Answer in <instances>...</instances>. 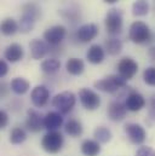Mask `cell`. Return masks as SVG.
Returning a JSON list of instances; mask_svg holds the SVG:
<instances>
[{
  "instance_id": "e0dca14e",
  "label": "cell",
  "mask_w": 155,
  "mask_h": 156,
  "mask_svg": "<svg viewBox=\"0 0 155 156\" xmlns=\"http://www.w3.org/2000/svg\"><path fill=\"white\" fill-rule=\"evenodd\" d=\"M24 57V50L20 44H11L4 51V59L10 63H17Z\"/></svg>"
},
{
  "instance_id": "7c38bea8",
  "label": "cell",
  "mask_w": 155,
  "mask_h": 156,
  "mask_svg": "<svg viewBox=\"0 0 155 156\" xmlns=\"http://www.w3.org/2000/svg\"><path fill=\"white\" fill-rule=\"evenodd\" d=\"M146 98L137 91H132L126 96L125 99V105L127 108L128 112L132 113H137L139 110H142L146 107Z\"/></svg>"
},
{
  "instance_id": "cb8c5ba5",
  "label": "cell",
  "mask_w": 155,
  "mask_h": 156,
  "mask_svg": "<svg viewBox=\"0 0 155 156\" xmlns=\"http://www.w3.org/2000/svg\"><path fill=\"white\" fill-rule=\"evenodd\" d=\"M59 68H61V62H59L57 58H49V59H45V61H42L41 64H40L41 72L45 73V74H49V75L57 73V72L59 70Z\"/></svg>"
},
{
  "instance_id": "d4e9b609",
  "label": "cell",
  "mask_w": 155,
  "mask_h": 156,
  "mask_svg": "<svg viewBox=\"0 0 155 156\" xmlns=\"http://www.w3.org/2000/svg\"><path fill=\"white\" fill-rule=\"evenodd\" d=\"M104 50H106V53L110 56H116L122 51V42L117 38L107 39L104 42Z\"/></svg>"
},
{
  "instance_id": "30bf717a",
  "label": "cell",
  "mask_w": 155,
  "mask_h": 156,
  "mask_svg": "<svg viewBox=\"0 0 155 156\" xmlns=\"http://www.w3.org/2000/svg\"><path fill=\"white\" fill-rule=\"evenodd\" d=\"M44 117L41 115V113H39L35 109H28L27 112V119H26V127L29 132L33 133H38L42 128H45L44 126Z\"/></svg>"
},
{
  "instance_id": "8d00e7d4",
  "label": "cell",
  "mask_w": 155,
  "mask_h": 156,
  "mask_svg": "<svg viewBox=\"0 0 155 156\" xmlns=\"http://www.w3.org/2000/svg\"><path fill=\"white\" fill-rule=\"evenodd\" d=\"M7 94V87L6 83H1V97H5Z\"/></svg>"
},
{
  "instance_id": "83f0119b",
  "label": "cell",
  "mask_w": 155,
  "mask_h": 156,
  "mask_svg": "<svg viewBox=\"0 0 155 156\" xmlns=\"http://www.w3.org/2000/svg\"><path fill=\"white\" fill-rule=\"evenodd\" d=\"M35 22H37V20L35 18H33L32 16H28V15H24V13H22V16H21V18H20V32L21 33H29V32H32L33 30V28H34V26H35Z\"/></svg>"
},
{
  "instance_id": "d6986e66",
  "label": "cell",
  "mask_w": 155,
  "mask_h": 156,
  "mask_svg": "<svg viewBox=\"0 0 155 156\" xmlns=\"http://www.w3.org/2000/svg\"><path fill=\"white\" fill-rule=\"evenodd\" d=\"M80 151L84 156H98L101 153V143L96 139H85L80 145Z\"/></svg>"
},
{
  "instance_id": "484cf974",
  "label": "cell",
  "mask_w": 155,
  "mask_h": 156,
  "mask_svg": "<svg viewBox=\"0 0 155 156\" xmlns=\"http://www.w3.org/2000/svg\"><path fill=\"white\" fill-rule=\"evenodd\" d=\"M27 139V132L22 127H13L10 132V143L13 145L22 144Z\"/></svg>"
},
{
  "instance_id": "6da1fadb",
  "label": "cell",
  "mask_w": 155,
  "mask_h": 156,
  "mask_svg": "<svg viewBox=\"0 0 155 156\" xmlns=\"http://www.w3.org/2000/svg\"><path fill=\"white\" fill-rule=\"evenodd\" d=\"M128 39L135 44L142 45L150 42L153 40V34L147 23L142 21H135L128 29Z\"/></svg>"
},
{
  "instance_id": "d590c367",
  "label": "cell",
  "mask_w": 155,
  "mask_h": 156,
  "mask_svg": "<svg viewBox=\"0 0 155 156\" xmlns=\"http://www.w3.org/2000/svg\"><path fill=\"white\" fill-rule=\"evenodd\" d=\"M148 56H149V58L155 62V46H152L149 50H148Z\"/></svg>"
},
{
  "instance_id": "277c9868",
  "label": "cell",
  "mask_w": 155,
  "mask_h": 156,
  "mask_svg": "<svg viewBox=\"0 0 155 156\" xmlns=\"http://www.w3.org/2000/svg\"><path fill=\"white\" fill-rule=\"evenodd\" d=\"M127 81L125 79H122L119 74L117 75H108L107 78L97 80L93 86L95 88H97L98 91H102L104 93H115L120 88L126 87Z\"/></svg>"
},
{
  "instance_id": "8fae6325",
  "label": "cell",
  "mask_w": 155,
  "mask_h": 156,
  "mask_svg": "<svg viewBox=\"0 0 155 156\" xmlns=\"http://www.w3.org/2000/svg\"><path fill=\"white\" fill-rule=\"evenodd\" d=\"M50 98V91L46 86L44 85H38L35 86L32 92H31V101L34 107L37 108H42L46 105Z\"/></svg>"
},
{
  "instance_id": "836d02e7",
  "label": "cell",
  "mask_w": 155,
  "mask_h": 156,
  "mask_svg": "<svg viewBox=\"0 0 155 156\" xmlns=\"http://www.w3.org/2000/svg\"><path fill=\"white\" fill-rule=\"evenodd\" d=\"M9 123V114L5 110H0V127L5 128Z\"/></svg>"
},
{
  "instance_id": "4316f807",
  "label": "cell",
  "mask_w": 155,
  "mask_h": 156,
  "mask_svg": "<svg viewBox=\"0 0 155 156\" xmlns=\"http://www.w3.org/2000/svg\"><path fill=\"white\" fill-rule=\"evenodd\" d=\"M149 12V2L147 0H136L132 4V15L136 17L147 16Z\"/></svg>"
},
{
  "instance_id": "7402d4cb",
  "label": "cell",
  "mask_w": 155,
  "mask_h": 156,
  "mask_svg": "<svg viewBox=\"0 0 155 156\" xmlns=\"http://www.w3.org/2000/svg\"><path fill=\"white\" fill-rule=\"evenodd\" d=\"M64 132L73 138L80 137L84 132V127L81 125L80 121H78L75 119H69L66 123H64Z\"/></svg>"
},
{
  "instance_id": "e575fe53",
  "label": "cell",
  "mask_w": 155,
  "mask_h": 156,
  "mask_svg": "<svg viewBox=\"0 0 155 156\" xmlns=\"http://www.w3.org/2000/svg\"><path fill=\"white\" fill-rule=\"evenodd\" d=\"M7 73H9V64H7L6 59H1L0 61V76L4 78V76H6Z\"/></svg>"
},
{
  "instance_id": "ac0fdd59",
  "label": "cell",
  "mask_w": 155,
  "mask_h": 156,
  "mask_svg": "<svg viewBox=\"0 0 155 156\" xmlns=\"http://www.w3.org/2000/svg\"><path fill=\"white\" fill-rule=\"evenodd\" d=\"M106 58V50L98 44H93L86 52V59L91 64H101Z\"/></svg>"
},
{
  "instance_id": "2e32d148",
  "label": "cell",
  "mask_w": 155,
  "mask_h": 156,
  "mask_svg": "<svg viewBox=\"0 0 155 156\" xmlns=\"http://www.w3.org/2000/svg\"><path fill=\"white\" fill-rule=\"evenodd\" d=\"M64 123V119L59 112H49L44 117V126L47 131H58Z\"/></svg>"
},
{
  "instance_id": "8992f818",
  "label": "cell",
  "mask_w": 155,
  "mask_h": 156,
  "mask_svg": "<svg viewBox=\"0 0 155 156\" xmlns=\"http://www.w3.org/2000/svg\"><path fill=\"white\" fill-rule=\"evenodd\" d=\"M79 101L86 110H96L101 107V97L91 88H81L79 91Z\"/></svg>"
},
{
  "instance_id": "74e56055",
  "label": "cell",
  "mask_w": 155,
  "mask_h": 156,
  "mask_svg": "<svg viewBox=\"0 0 155 156\" xmlns=\"http://www.w3.org/2000/svg\"><path fill=\"white\" fill-rule=\"evenodd\" d=\"M117 1L119 0H104V2H107V4H115Z\"/></svg>"
},
{
  "instance_id": "3957f363",
  "label": "cell",
  "mask_w": 155,
  "mask_h": 156,
  "mask_svg": "<svg viewBox=\"0 0 155 156\" xmlns=\"http://www.w3.org/2000/svg\"><path fill=\"white\" fill-rule=\"evenodd\" d=\"M75 103H77V97L70 91H63L52 98L53 108H56V110L59 112L62 115L69 114L74 109Z\"/></svg>"
},
{
  "instance_id": "9a60e30c",
  "label": "cell",
  "mask_w": 155,
  "mask_h": 156,
  "mask_svg": "<svg viewBox=\"0 0 155 156\" xmlns=\"http://www.w3.org/2000/svg\"><path fill=\"white\" fill-rule=\"evenodd\" d=\"M29 50H31V57L35 61L42 59L50 51V46L45 40L33 39L29 42Z\"/></svg>"
},
{
  "instance_id": "4dcf8cb0",
  "label": "cell",
  "mask_w": 155,
  "mask_h": 156,
  "mask_svg": "<svg viewBox=\"0 0 155 156\" xmlns=\"http://www.w3.org/2000/svg\"><path fill=\"white\" fill-rule=\"evenodd\" d=\"M143 81L148 86L155 87V67H149V68L144 69V72H143Z\"/></svg>"
},
{
  "instance_id": "4fadbf2b",
  "label": "cell",
  "mask_w": 155,
  "mask_h": 156,
  "mask_svg": "<svg viewBox=\"0 0 155 156\" xmlns=\"http://www.w3.org/2000/svg\"><path fill=\"white\" fill-rule=\"evenodd\" d=\"M77 39L80 42H90L98 35V27L95 23H86L78 28L77 30Z\"/></svg>"
},
{
  "instance_id": "44dd1931",
  "label": "cell",
  "mask_w": 155,
  "mask_h": 156,
  "mask_svg": "<svg viewBox=\"0 0 155 156\" xmlns=\"http://www.w3.org/2000/svg\"><path fill=\"white\" fill-rule=\"evenodd\" d=\"M66 69H67V72L70 75L78 76V75H81L84 73V70H85V63L80 58L72 57V58H69L66 62Z\"/></svg>"
},
{
  "instance_id": "f1b7e54d",
  "label": "cell",
  "mask_w": 155,
  "mask_h": 156,
  "mask_svg": "<svg viewBox=\"0 0 155 156\" xmlns=\"http://www.w3.org/2000/svg\"><path fill=\"white\" fill-rule=\"evenodd\" d=\"M93 137H95V139L97 142H99L102 144H106V143H108V142L112 140V137L113 136H112V132L107 127L99 126V127H97L93 131Z\"/></svg>"
},
{
  "instance_id": "d6a6232c",
  "label": "cell",
  "mask_w": 155,
  "mask_h": 156,
  "mask_svg": "<svg viewBox=\"0 0 155 156\" xmlns=\"http://www.w3.org/2000/svg\"><path fill=\"white\" fill-rule=\"evenodd\" d=\"M136 156H155V150L150 147H141L137 150Z\"/></svg>"
},
{
  "instance_id": "f546056e",
  "label": "cell",
  "mask_w": 155,
  "mask_h": 156,
  "mask_svg": "<svg viewBox=\"0 0 155 156\" xmlns=\"http://www.w3.org/2000/svg\"><path fill=\"white\" fill-rule=\"evenodd\" d=\"M22 13L24 15H28V16H32L33 18L38 20L41 15V10L37 4L34 2H27L22 6Z\"/></svg>"
},
{
  "instance_id": "f35d334b",
  "label": "cell",
  "mask_w": 155,
  "mask_h": 156,
  "mask_svg": "<svg viewBox=\"0 0 155 156\" xmlns=\"http://www.w3.org/2000/svg\"><path fill=\"white\" fill-rule=\"evenodd\" d=\"M150 103H152V108H153V109L155 110V96L153 97V98H152V102H150Z\"/></svg>"
},
{
  "instance_id": "5bb4252c",
  "label": "cell",
  "mask_w": 155,
  "mask_h": 156,
  "mask_svg": "<svg viewBox=\"0 0 155 156\" xmlns=\"http://www.w3.org/2000/svg\"><path fill=\"white\" fill-rule=\"evenodd\" d=\"M107 115L109 117V120H112L114 122L122 121L127 115V108H126L125 103H121L120 101L110 102L108 105V109H107Z\"/></svg>"
},
{
  "instance_id": "603a6c76",
  "label": "cell",
  "mask_w": 155,
  "mask_h": 156,
  "mask_svg": "<svg viewBox=\"0 0 155 156\" xmlns=\"http://www.w3.org/2000/svg\"><path fill=\"white\" fill-rule=\"evenodd\" d=\"M20 30V24L13 20V18H4L1 22V33L5 37H11L15 35Z\"/></svg>"
},
{
  "instance_id": "9c48e42d",
  "label": "cell",
  "mask_w": 155,
  "mask_h": 156,
  "mask_svg": "<svg viewBox=\"0 0 155 156\" xmlns=\"http://www.w3.org/2000/svg\"><path fill=\"white\" fill-rule=\"evenodd\" d=\"M67 37V28L62 24H56L44 32V40L50 46H58Z\"/></svg>"
},
{
  "instance_id": "ba28073f",
  "label": "cell",
  "mask_w": 155,
  "mask_h": 156,
  "mask_svg": "<svg viewBox=\"0 0 155 156\" xmlns=\"http://www.w3.org/2000/svg\"><path fill=\"white\" fill-rule=\"evenodd\" d=\"M116 69H117V74L127 81V80L133 79L135 75L137 74V72H138V64H137V62L133 58H131V57H124L117 63Z\"/></svg>"
},
{
  "instance_id": "5b68a950",
  "label": "cell",
  "mask_w": 155,
  "mask_h": 156,
  "mask_svg": "<svg viewBox=\"0 0 155 156\" xmlns=\"http://www.w3.org/2000/svg\"><path fill=\"white\" fill-rule=\"evenodd\" d=\"M106 30L109 35H117L122 32L124 21H122V12L117 9H112L107 12L104 18Z\"/></svg>"
},
{
  "instance_id": "7a4b0ae2",
  "label": "cell",
  "mask_w": 155,
  "mask_h": 156,
  "mask_svg": "<svg viewBox=\"0 0 155 156\" xmlns=\"http://www.w3.org/2000/svg\"><path fill=\"white\" fill-rule=\"evenodd\" d=\"M64 145V137L59 131H47L41 139V148L49 154H57Z\"/></svg>"
},
{
  "instance_id": "1f68e13d",
  "label": "cell",
  "mask_w": 155,
  "mask_h": 156,
  "mask_svg": "<svg viewBox=\"0 0 155 156\" xmlns=\"http://www.w3.org/2000/svg\"><path fill=\"white\" fill-rule=\"evenodd\" d=\"M61 13H62V16H63L68 22H75L78 18H80V15L78 13L77 11L68 10V11H62Z\"/></svg>"
},
{
  "instance_id": "ffe728a7",
  "label": "cell",
  "mask_w": 155,
  "mask_h": 156,
  "mask_svg": "<svg viewBox=\"0 0 155 156\" xmlns=\"http://www.w3.org/2000/svg\"><path fill=\"white\" fill-rule=\"evenodd\" d=\"M10 88L15 94L23 96L29 91L31 83L23 78H15L12 79L11 82H10Z\"/></svg>"
},
{
  "instance_id": "52a82bcc",
  "label": "cell",
  "mask_w": 155,
  "mask_h": 156,
  "mask_svg": "<svg viewBox=\"0 0 155 156\" xmlns=\"http://www.w3.org/2000/svg\"><path fill=\"white\" fill-rule=\"evenodd\" d=\"M124 131L128 140L135 145H142L147 139V132L144 127L139 123H135V122L126 123L124 127Z\"/></svg>"
}]
</instances>
